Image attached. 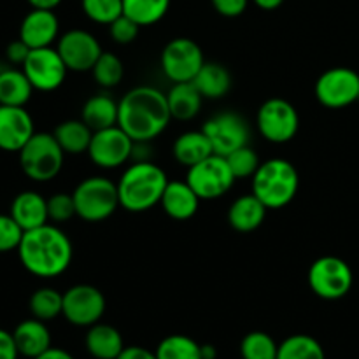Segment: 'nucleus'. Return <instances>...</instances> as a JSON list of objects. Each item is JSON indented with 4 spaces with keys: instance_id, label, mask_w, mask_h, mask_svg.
<instances>
[{
    "instance_id": "1",
    "label": "nucleus",
    "mask_w": 359,
    "mask_h": 359,
    "mask_svg": "<svg viewBox=\"0 0 359 359\" xmlns=\"http://www.w3.org/2000/svg\"><path fill=\"white\" fill-rule=\"evenodd\" d=\"M172 114L167 95L153 86L132 88L119 100L118 125L133 142H151L167 130Z\"/></svg>"
},
{
    "instance_id": "2",
    "label": "nucleus",
    "mask_w": 359,
    "mask_h": 359,
    "mask_svg": "<svg viewBox=\"0 0 359 359\" xmlns=\"http://www.w3.org/2000/svg\"><path fill=\"white\" fill-rule=\"evenodd\" d=\"M18 256L32 276L51 279L65 272L72 263L74 248L69 235L56 224H42L23 233Z\"/></svg>"
},
{
    "instance_id": "3",
    "label": "nucleus",
    "mask_w": 359,
    "mask_h": 359,
    "mask_svg": "<svg viewBox=\"0 0 359 359\" xmlns=\"http://www.w3.org/2000/svg\"><path fill=\"white\" fill-rule=\"evenodd\" d=\"M168 177L153 161H133L118 181L119 203L128 212H146L161 202Z\"/></svg>"
},
{
    "instance_id": "4",
    "label": "nucleus",
    "mask_w": 359,
    "mask_h": 359,
    "mask_svg": "<svg viewBox=\"0 0 359 359\" xmlns=\"http://www.w3.org/2000/svg\"><path fill=\"white\" fill-rule=\"evenodd\" d=\"M300 177L291 161L272 158L259 165L252 175V195L258 196L269 210H277L293 202Z\"/></svg>"
},
{
    "instance_id": "5",
    "label": "nucleus",
    "mask_w": 359,
    "mask_h": 359,
    "mask_svg": "<svg viewBox=\"0 0 359 359\" xmlns=\"http://www.w3.org/2000/svg\"><path fill=\"white\" fill-rule=\"evenodd\" d=\"M76 203V214L86 223H102L116 212L119 203L118 182L111 179L93 175L77 184L72 193Z\"/></svg>"
},
{
    "instance_id": "6",
    "label": "nucleus",
    "mask_w": 359,
    "mask_h": 359,
    "mask_svg": "<svg viewBox=\"0 0 359 359\" xmlns=\"http://www.w3.org/2000/svg\"><path fill=\"white\" fill-rule=\"evenodd\" d=\"M18 154L23 174L35 182H48L55 179L65 160V153L58 140L53 133L46 132H35Z\"/></svg>"
},
{
    "instance_id": "7",
    "label": "nucleus",
    "mask_w": 359,
    "mask_h": 359,
    "mask_svg": "<svg viewBox=\"0 0 359 359\" xmlns=\"http://www.w3.org/2000/svg\"><path fill=\"white\" fill-rule=\"evenodd\" d=\"M309 286L323 300H340L351 291L354 283L349 263L337 256H323L311 265L307 273Z\"/></svg>"
},
{
    "instance_id": "8",
    "label": "nucleus",
    "mask_w": 359,
    "mask_h": 359,
    "mask_svg": "<svg viewBox=\"0 0 359 359\" xmlns=\"http://www.w3.org/2000/svg\"><path fill=\"white\" fill-rule=\"evenodd\" d=\"M235 181L237 179H235L226 158L216 153L189 167L188 175H186V182L191 186L200 200L221 198L230 191Z\"/></svg>"
},
{
    "instance_id": "9",
    "label": "nucleus",
    "mask_w": 359,
    "mask_h": 359,
    "mask_svg": "<svg viewBox=\"0 0 359 359\" xmlns=\"http://www.w3.org/2000/svg\"><path fill=\"white\" fill-rule=\"evenodd\" d=\"M202 48L188 37H175L163 48L160 65L172 83H191L203 67Z\"/></svg>"
},
{
    "instance_id": "10",
    "label": "nucleus",
    "mask_w": 359,
    "mask_h": 359,
    "mask_svg": "<svg viewBox=\"0 0 359 359\" xmlns=\"http://www.w3.org/2000/svg\"><path fill=\"white\" fill-rule=\"evenodd\" d=\"M259 133L269 142L284 144L294 139L300 126V116L294 105L284 98H269L256 114Z\"/></svg>"
},
{
    "instance_id": "11",
    "label": "nucleus",
    "mask_w": 359,
    "mask_h": 359,
    "mask_svg": "<svg viewBox=\"0 0 359 359\" xmlns=\"http://www.w3.org/2000/svg\"><path fill=\"white\" fill-rule=\"evenodd\" d=\"M202 130L209 137L214 153L219 156H228L233 151L249 146V140H251V128H249L248 119L238 112H219L207 119Z\"/></svg>"
},
{
    "instance_id": "12",
    "label": "nucleus",
    "mask_w": 359,
    "mask_h": 359,
    "mask_svg": "<svg viewBox=\"0 0 359 359\" xmlns=\"http://www.w3.org/2000/svg\"><path fill=\"white\" fill-rule=\"evenodd\" d=\"M316 98L328 109H344L359 100V74L349 67H333L316 81Z\"/></svg>"
},
{
    "instance_id": "13",
    "label": "nucleus",
    "mask_w": 359,
    "mask_h": 359,
    "mask_svg": "<svg viewBox=\"0 0 359 359\" xmlns=\"http://www.w3.org/2000/svg\"><path fill=\"white\" fill-rule=\"evenodd\" d=\"M104 312V293L91 284H76L63 293L62 316L70 325L90 328L100 323Z\"/></svg>"
},
{
    "instance_id": "14",
    "label": "nucleus",
    "mask_w": 359,
    "mask_h": 359,
    "mask_svg": "<svg viewBox=\"0 0 359 359\" xmlns=\"http://www.w3.org/2000/svg\"><path fill=\"white\" fill-rule=\"evenodd\" d=\"M133 139L119 125L93 132L88 156L100 168H118L130 161Z\"/></svg>"
},
{
    "instance_id": "15",
    "label": "nucleus",
    "mask_w": 359,
    "mask_h": 359,
    "mask_svg": "<svg viewBox=\"0 0 359 359\" xmlns=\"http://www.w3.org/2000/svg\"><path fill=\"white\" fill-rule=\"evenodd\" d=\"M21 69L27 74L34 90L39 91L58 90L65 81L67 72H69L58 49L51 48V46L32 49Z\"/></svg>"
},
{
    "instance_id": "16",
    "label": "nucleus",
    "mask_w": 359,
    "mask_h": 359,
    "mask_svg": "<svg viewBox=\"0 0 359 359\" xmlns=\"http://www.w3.org/2000/svg\"><path fill=\"white\" fill-rule=\"evenodd\" d=\"M56 49L65 62L67 69L72 72H90L104 53L97 37L79 28L65 32L58 39Z\"/></svg>"
},
{
    "instance_id": "17",
    "label": "nucleus",
    "mask_w": 359,
    "mask_h": 359,
    "mask_svg": "<svg viewBox=\"0 0 359 359\" xmlns=\"http://www.w3.org/2000/svg\"><path fill=\"white\" fill-rule=\"evenodd\" d=\"M34 133V119L27 109L0 105V149L20 153Z\"/></svg>"
},
{
    "instance_id": "18",
    "label": "nucleus",
    "mask_w": 359,
    "mask_h": 359,
    "mask_svg": "<svg viewBox=\"0 0 359 359\" xmlns=\"http://www.w3.org/2000/svg\"><path fill=\"white\" fill-rule=\"evenodd\" d=\"M58 18L49 9H32L20 25V39L30 49L49 48L58 39Z\"/></svg>"
},
{
    "instance_id": "19",
    "label": "nucleus",
    "mask_w": 359,
    "mask_h": 359,
    "mask_svg": "<svg viewBox=\"0 0 359 359\" xmlns=\"http://www.w3.org/2000/svg\"><path fill=\"white\" fill-rule=\"evenodd\" d=\"M9 214L23 231L34 230L49 223L48 200L37 191H21L14 196Z\"/></svg>"
},
{
    "instance_id": "20",
    "label": "nucleus",
    "mask_w": 359,
    "mask_h": 359,
    "mask_svg": "<svg viewBox=\"0 0 359 359\" xmlns=\"http://www.w3.org/2000/svg\"><path fill=\"white\" fill-rule=\"evenodd\" d=\"M160 205L172 219L188 221L198 210L200 196L193 191V188L186 181H168Z\"/></svg>"
},
{
    "instance_id": "21",
    "label": "nucleus",
    "mask_w": 359,
    "mask_h": 359,
    "mask_svg": "<svg viewBox=\"0 0 359 359\" xmlns=\"http://www.w3.org/2000/svg\"><path fill=\"white\" fill-rule=\"evenodd\" d=\"M14 344L20 356L34 359L51 347V333L41 319H25L14 328Z\"/></svg>"
},
{
    "instance_id": "22",
    "label": "nucleus",
    "mask_w": 359,
    "mask_h": 359,
    "mask_svg": "<svg viewBox=\"0 0 359 359\" xmlns=\"http://www.w3.org/2000/svg\"><path fill=\"white\" fill-rule=\"evenodd\" d=\"M266 207L263 205L262 200L256 195L249 193V195H242L235 200L228 210V223L233 230L241 231V233H249L259 228L265 221Z\"/></svg>"
},
{
    "instance_id": "23",
    "label": "nucleus",
    "mask_w": 359,
    "mask_h": 359,
    "mask_svg": "<svg viewBox=\"0 0 359 359\" xmlns=\"http://www.w3.org/2000/svg\"><path fill=\"white\" fill-rule=\"evenodd\" d=\"M84 344L90 356L95 359H118L125 349L121 333L114 326L104 325V323L90 326Z\"/></svg>"
},
{
    "instance_id": "24",
    "label": "nucleus",
    "mask_w": 359,
    "mask_h": 359,
    "mask_svg": "<svg viewBox=\"0 0 359 359\" xmlns=\"http://www.w3.org/2000/svg\"><path fill=\"white\" fill-rule=\"evenodd\" d=\"M172 153H174L175 161L189 168L214 154V149L203 130H191L175 139Z\"/></svg>"
},
{
    "instance_id": "25",
    "label": "nucleus",
    "mask_w": 359,
    "mask_h": 359,
    "mask_svg": "<svg viewBox=\"0 0 359 359\" xmlns=\"http://www.w3.org/2000/svg\"><path fill=\"white\" fill-rule=\"evenodd\" d=\"M118 112H119V102L109 97L105 93L93 95L86 100L81 111V119L90 126L93 132L98 130L111 128V126L118 125Z\"/></svg>"
},
{
    "instance_id": "26",
    "label": "nucleus",
    "mask_w": 359,
    "mask_h": 359,
    "mask_svg": "<svg viewBox=\"0 0 359 359\" xmlns=\"http://www.w3.org/2000/svg\"><path fill=\"white\" fill-rule=\"evenodd\" d=\"M167 102L172 119L189 121L202 109L203 97L193 83H175L167 93Z\"/></svg>"
},
{
    "instance_id": "27",
    "label": "nucleus",
    "mask_w": 359,
    "mask_h": 359,
    "mask_svg": "<svg viewBox=\"0 0 359 359\" xmlns=\"http://www.w3.org/2000/svg\"><path fill=\"white\" fill-rule=\"evenodd\" d=\"M191 83L195 84L203 98L217 100L230 91L231 76L226 67L221 65V63L205 62Z\"/></svg>"
},
{
    "instance_id": "28",
    "label": "nucleus",
    "mask_w": 359,
    "mask_h": 359,
    "mask_svg": "<svg viewBox=\"0 0 359 359\" xmlns=\"http://www.w3.org/2000/svg\"><path fill=\"white\" fill-rule=\"evenodd\" d=\"M34 86L23 69H4L0 72V105L25 107L30 102Z\"/></svg>"
},
{
    "instance_id": "29",
    "label": "nucleus",
    "mask_w": 359,
    "mask_h": 359,
    "mask_svg": "<svg viewBox=\"0 0 359 359\" xmlns=\"http://www.w3.org/2000/svg\"><path fill=\"white\" fill-rule=\"evenodd\" d=\"M53 135L65 154H83L88 153L93 130L83 119H67L56 126Z\"/></svg>"
},
{
    "instance_id": "30",
    "label": "nucleus",
    "mask_w": 359,
    "mask_h": 359,
    "mask_svg": "<svg viewBox=\"0 0 359 359\" xmlns=\"http://www.w3.org/2000/svg\"><path fill=\"white\" fill-rule=\"evenodd\" d=\"M277 359H326L325 349L314 337L291 335L279 344Z\"/></svg>"
},
{
    "instance_id": "31",
    "label": "nucleus",
    "mask_w": 359,
    "mask_h": 359,
    "mask_svg": "<svg viewBox=\"0 0 359 359\" xmlns=\"http://www.w3.org/2000/svg\"><path fill=\"white\" fill-rule=\"evenodd\" d=\"M170 0H123V14L132 18L140 27H149L163 20Z\"/></svg>"
},
{
    "instance_id": "32",
    "label": "nucleus",
    "mask_w": 359,
    "mask_h": 359,
    "mask_svg": "<svg viewBox=\"0 0 359 359\" xmlns=\"http://www.w3.org/2000/svg\"><path fill=\"white\" fill-rule=\"evenodd\" d=\"M28 309L32 312V318L41 319L44 323L53 321L63 312V293L56 291L55 287H39L30 297Z\"/></svg>"
},
{
    "instance_id": "33",
    "label": "nucleus",
    "mask_w": 359,
    "mask_h": 359,
    "mask_svg": "<svg viewBox=\"0 0 359 359\" xmlns=\"http://www.w3.org/2000/svg\"><path fill=\"white\" fill-rule=\"evenodd\" d=\"M158 359H203L202 346L191 337L168 335L154 351Z\"/></svg>"
},
{
    "instance_id": "34",
    "label": "nucleus",
    "mask_w": 359,
    "mask_h": 359,
    "mask_svg": "<svg viewBox=\"0 0 359 359\" xmlns=\"http://www.w3.org/2000/svg\"><path fill=\"white\" fill-rule=\"evenodd\" d=\"M277 342L265 332L248 333L241 342L242 359H277Z\"/></svg>"
},
{
    "instance_id": "35",
    "label": "nucleus",
    "mask_w": 359,
    "mask_h": 359,
    "mask_svg": "<svg viewBox=\"0 0 359 359\" xmlns=\"http://www.w3.org/2000/svg\"><path fill=\"white\" fill-rule=\"evenodd\" d=\"M91 72H93L97 84H100L102 88H114L123 81L125 65H123L118 56L104 51L98 62L95 63L93 69H91Z\"/></svg>"
},
{
    "instance_id": "36",
    "label": "nucleus",
    "mask_w": 359,
    "mask_h": 359,
    "mask_svg": "<svg viewBox=\"0 0 359 359\" xmlns=\"http://www.w3.org/2000/svg\"><path fill=\"white\" fill-rule=\"evenodd\" d=\"M83 11L95 23L111 25L123 14V0H83Z\"/></svg>"
},
{
    "instance_id": "37",
    "label": "nucleus",
    "mask_w": 359,
    "mask_h": 359,
    "mask_svg": "<svg viewBox=\"0 0 359 359\" xmlns=\"http://www.w3.org/2000/svg\"><path fill=\"white\" fill-rule=\"evenodd\" d=\"M224 158H226L235 179L252 177V175L256 174V170L259 168V165H262L258 153L249 146L241 147V149L233 151V153L228 154V156Z\"/></svg>"
},
{
    "instance_id": "38",
    "label": "nucleus",
    "mask_w": 359,
    "mask_h": 359,
    "mask_svg": "<svg viewBox=\"0 0 359 359\" xmlns=\"http://www.w3.org/2000/svg\"><path fill=\"white\" fill-rule=\"evenodd\" d=\"M48 214L49 221H53L55 224L67 223L69 219H72L76 214V203H74L72 195H67V193H56L51 198H48Z\"/></svg>"
},
{
    "instance_id": "39",
    "label": "nucleus",
    "mask_w": 359,
    "mask_h": 359,
    "mask_svg": "<svg viewBox=\"0 0 359 359\" xmlns=\"http://www.w3.org/2000/svg\"><path fill=\"white\" fill-rule=\"evenodd\" d=\"M25 231L11 214H0V255L18 251Z\"/></svg>"
},
{
    "instance_id": "40",
    "label": "nucleus",
    "mask_w": 359,
    "mask_h": 359,
    "mask_svg": "<svg viewBox=\"0 0 359 359\" xmlns=\"http://www.w3.org/2000/svg\"><path fill=\"white\" fill-rule=\"evenodd\" d=\"M140 30V25L135 23L132 18H128L126 14H121L118 20L112 21L109 25V32H111L112 41L118 42V44H132L137 39Z\"/></svg>"
},
{
    "instance_id": "41",
    "label": "nucleus",
    "mask_w": 359,
    "mask_h": 359,
    "mask_svg": "<svg viewBox=\"0 0 359 359\" xmlns=\"http://www.w3.org/2000/svg\"><path fill=\"white\" fill-rule=\"evenodd\" d=\"M217 14L224 18H237L248 9L249 0H210Z\"/></svg>"
},
{
    "instance_id": "42",
    "label": "nucleus",
    "mask_w": 359,
    "mask_h": 359,
    "mask_svg": "<svg viewBox=\"0 0 359 359\" xmlns=\"http://www.w3.org/2000/svg\"><path fill=\"white\" fill-rule=\"evenodd\" d=\"M30 51H32V49L28 48V46L25 44V42L21 41L20 37H18L16 41H13V42H9V44H7L6 58L9 60V63H13V65L23 67V63L27 62Z\"/></svg>"
},
{
    "instance_id": "43",
    "label": "nucleus",
    "mask_w": 359,
    "mask_h": 359,
    "mask_svg": "<svg viewBox=\"0 0 359 359\" xmlns=\"http://www.w3.org/2000/svg\"><path fill=\"white\" fill-rule=\"evenodd\" d=\"M18 356H20V353H18L16 344H14L13 333L0 328V359H18Z\"/></svg>"
},
{
    "instance_id": "44",
    "label": "nucleus",
    "mask_w": 359,
    "mask_h": 359,
    "mask_svg": "<svg viewBox=\"0 0 359 359\" xmlns=\"http://www.w3.org/2000/svg\"><path fill=\"white\" fill-rule=\"evenodd\" d=\"M118 359H158L156 354L151 353L146 347L139 346H130L123 349V353L119 354Z\"/></svg>"
},
{
    "instance_id": "45",
    "label": "nucleus",
    "mask_w": 359,
    "mask_h": 359,
    "mask_svg": "<svg viewBox=\"0 0 359 359\" xmlns=\"http://www.w3.org/2000/svg\"><path fill=\"white\" fill-rule=\"evenodd\" d=\"M34 359H74V356L70 353H67L65 349H60V347H49L46 353H42L41 356Z\"/></svg>"
},
{
    "instance_id": "46",
    "label": "nucleus",
    "mask_w": 359,
    "mask_h": 359,
    "mask_svg": "<svg viewBox=\"0 0 359 359\" xmlns=\"http://www.w3.org/2000/svg\"><path fill=\"white\" fill-rule=\"evenodd\" d=\"M60 2H62V0H28L32 9H49V11L58 7Z\"/></svg>"
},
{
    "instance_id": "47",
    "label": "nucleus",
    "mask_w": 359,
    "mask_h": 359,
    "mask_svg": "<svg viewBox=\"0 0 359 359\" xmlns=\"http://www.w3.org/2000/svg\"><path fill=\"white\" fill-rule=\"evenodd\" d=\"M252 2H255L259 9L273 11V9H277V7L283 6L284 0H252Z\"/></svg>"
},
{
    "instance_id": "48",
    "label": "nucleus",
    "mask_w": 359,
    "mask_h": 359,
    "mask_svg": "<svg viewBox=\"0 0 359 359\" xmlns=\"http://www.w3.org/2000/svg\"><path fill=\"white\" fill-rule=\"evenodd\" d=\"M202 358L203 359H216V349L212 346H202Z\"/></svg>"
},
{
    "instance_id": "49",
    "label": "nucleus",
    "mask_w": 359,
    "mask_h": 359,
    "mask_svg": "<svg viewBox=\"0 0 359 359\" xmlns=\"http://www.w3.org/2000/svg\"><path fill=\"white\" fill-rule=\"evenodd\" d=\"M4 70V65H2V60H0V72H2Z\"/></svg>"
}]
</instances>
